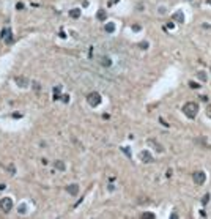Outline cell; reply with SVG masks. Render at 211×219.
Returning a JSON list of instances; mask_svg holds the SVG:
<instances>
[{"instance_id": "1", "label": "cell", "mask_w": 211, "mask_h": 219, "mask_svg": "<svg viewBox=\"0 0 211 219\" xmlns=\"http://www.w3.org/2000/svg\"><path fill=\"white\" fill-rule=\"evenodd\" d=\"M183 112H184V115L189 117V118H195L197 114H198V106H197V103H192V101L186 103L184 106H183Z\"/></svg>"}, {"instance_id": "2", "label": "cell", "mask_w": 211, "mask_h": 219, "mask_svg": "<svg viewBox=\"0 0 211 219\" xmlns=\"http://www.w3.org/2000/svg\"><path fill=\"white\" fill-rule=\"evenodd\" d=\"M87 103H88L91 107L99 106V104H101V95H99L98 92H91V93H88V95H87Z\"/></svg>"}, {"instance_id": "3", "label": "cell", "mask_w": 211, "mask_h": 219, "mask_svg": "<svg viewBox=\"0 0 211 219\" xmlns=\"http://www.w3.org/2000/svg\"><path fill=\"white\" fill-rule=\"evenodd\" d=\"M192 180H194V183H195V185H198V186L205 185V181H206V175H205V172H203V170H197V172H194V175H192Z\"/></svg>"}, {"instance_id": "4", "label": "cell", "mask_w": 211, "mask_h": 219, "mask_svg": "<svg viewBox=\"0 0 211 219\" xmlns=\"http://www.w3.org/2000/svg\"><path fill=\"white\" fill-rule=\"evenodd\" d=\"M0 208H2V211L10 213L13 210V200L10 197H3L2 200H0Z\"/></svg>"}, {"instance_id": "5", "label": "cell", "mask_w": 211, "mask_h": 219, "mask_svg": "<svg viewBox=\"0 0 211 219\" xmlns=\"http://www.w3.org/2000/svg\"><path fill=\"white\" fill-rule=\"evenodd\" d=\"M2 40L6 44H11L13 43V32H11V29H3L2 30Z\"/></svg>"}, {"instance_id": "6", "label": "cell", "mask_w": 211, "mask_h": 219, "mask_svg": "<svg viewBox=\"0 0 211 219\" xmlns=\"http://www.w3.org/2000/svg\"><path fill=\"white\" fill-rule=\"evenodd\" d=\"M14 82H16V84L19 85V87H22V88L29 87V84H30V80L27 79L25 76H16V77H14Z\"/></svg>"}, {"instance_id": "7", "label": "cell", "mask_w": 211, "mask_h": 219, "mask_svg": "<svg viewBox=\"0 0 211 219\" xmlns=\"http://www.w3.org/2000/svg\"><path fill=\"white\" fill-rule=\"evenodd\" d=\"M66 191H68V194H71V196H77L79 194V185L77 183H71V185H68Z\"/></svg>"}, {"instance_id": "8", "label": "cell", "mask_w": 211, "mask_h": 219, "mask_svg": "<svg viewBox=\"0 0 211 219\" xmlns=\"http://www.w3.org/2000/svg\"><path fill=\"white\" fill-rule=\"evenodd\" d=\"M148 145H151V147H153L156 151H159V153H162V151H164V147H162L159 142H156L154 139H148Z\"/></svg>"}, {"instance_id": "9", "label": "cell", "mask_w": 211, "mask_h": 219, "mask_svg": "<svg viewBox=\"0 0 211 219\" xmlns=\"http://www.w3.org/2000/svg\"><path fill=\"white\" fill-rule=\"evenodd\" d=\"M140 159H142V162H151V161H153V156H151L150 151L143 150V151L140 153Z\"/></svg>"}, {"instance_id": "10", "label": "cell", "mask_w": 211, "mask_h": 219, "mask_svg": "<svg viewBox=\"0 0 211 219\" xmlns=\"http://www.w3.org/2000/svg\"><path fill=\"white\" fill-rule=\"evenodd\" d=\"M172 19L183 24V22H184V13H183L181 10H180V11H177V13H173V14H172Z\"/></svg>"}, {"instance_id": "11", "label": "cell", "mask_w": 211, "mask_h": 219, "mask_svg": "<svg viewBox=\"0 0 211 219\" xmlns=\"http://www.w3.org/2000/svg\"><path fill=\"white\" fill-rule=\"evenodd\" d=\"M99 63L103 65L104 68H110L112 66V60L109 58L107 55H103V57H99Z\"/></svg>"}, {"instance_id": "12", "label": "cell", "mask_w": 211, "mask_h": 219, "mask_svg": "<svg viewBox=\"0 0 211 219\" xmlns=\"http://www.w3.org/2000/svg\"><path fill=\"white\" fill-rule=\"evenodd\" d=\"M96 19H98V21H106V19H107V13H106L104 8L98 10V13H96Z\"/></svg>"}, {"instance_id": "13", "label": "cell", "mask_w": 211, "mask_h": 219, "mask_svg": "<svg viewBox=\"0 0 211 219\" xmlns=\"http://www.w3.org/2000/svg\"><path fill=\"white\" fill-rule=\"evenodd\" d=\"M54 167H55L57 170H60V172H65V170H66V166H65V162H63V161H60V159L54 162Z\"/></svg>"}, {"instance_id": "14", "label": "cell", "mask_w": 211, "mask_h": 219, "mask_svg": "<svg viewBox=\"0 0 211 219\" xmlns=\"http://www.w3.org/2000/svg\"><path fill=\"white\" fill-rule=\"evenodd\" d=\"M69 16L72 17V19L80 17V8H72V10H69Z\"/></svg>"}, {"instance_id": "15", "label": "cell", "mask_w": 211, "mask_h": 219, "mask_svg": "<svg viewBox=\"0 0 211 219\" xmlns=\"http://www.w3.org/2000/svg\"><path fill=\"white\" fill-rule=\"evenodd\" d=\"M60 90H61V87H60V85H57L55 88H54V96H52V99H54V101H58V99L61 98V95H60Z\"/></svg>"}, {"instance_id": "16", "label": "cell", "mask_w": 211, "mask_h": 219, "mask_svg": "<svg viewBox=\"0 0 211 219\" xmlns=\"http://www.w3.org/2000/svg\"><path fill=\"white\" fill-rule=\"evenodd\" d=\"M104 30H106V33H114L115 32V24L114 22H107L104 25Z\"/></svg>"}, {"instance_id": "17", "label": "cell", "mask_w": 211, "mask_h": 219, "mask_svg": "<svg viewBox=\"0 0 211 219\" xmlns=\"http://www.w3.org/2000/svg\"><path fill=\"white\" fill-rule=\"evenodd\" d=\"M197 77H198L202 82H205V80L208 79V76H206V72H205V71H198V72H197Z\"/></svg>"}, {"instance_id": "18", "label": "cell", "mask_w": 211, "mask_h": 219, "mask_svg": "<svg viewBox=\"0 0 211 219\" xmlns=\"http://www.w3.org/2000/svg\"><path fill=\"white\" fill-rule=\"evenodd\" d=\"M209 197H211L209 194H205V196H203V199H202V203H203V205H206V203L209 202Z\"/></svg>"}, {"instance_id": "19", "label": "cell", "mask_w": 211, "mask_h": 219, "mask_svg": "<svg viewBox=\"0 0 211 219\" xmlns=\"http://www.w3.org/2000/svg\"><path fill=\"white\" fill-rule=\"evenodd\" d=\"M17 211H19L21 214H24V213L27 211V206H25L24 203H22V205H19V208H17Z\"/></svg>"}, {"instance_id": "20", "label": "cell", "mask_w": 211, "mask_h": 219, "mask_svg": "<svg viewBox=\"0 0 211 219\" xmlns=\"http://www.w3.org/2000/svg\"><path fill=\"white\" fill-rule=\"evenodd\" d=\"M148 46H150V44L146 43V41H142V43H139V47H140V49H148Z\"/></svg>"}, {"instance_id": "21", "label": "cell", "mask_w": 211, "mask_h": 219, "mask_svg": "<svg viewBox=\"0 0 211 219\" xmlns=\"http://www.w3.org/2000/svg\"><path fill=\"white\" fill-rule=\"evenodd\" d=\"M189 87H191V88H200V84H197V82H194V80H191V82H189Z\"/></svg>"}, {"instance_id": "22", "label": "cell", "mask_w": 211, "mask_h": 219, "mask_svg": "<svg viewBox=\"0 0 211 219\" xmlns=\"http://www.w3.org/2000/svg\"><path fill=\"white\" fill-rule=\"evenodd\" d=\"M142 217H145V219H154V214L153 213H143Z\"/></svg>"}, {"instance_id": "23", "label": "cell", "mask_w": 211, "mask_h": 219, "mask_svg": "<svg viewBox=\"0 0 211 219\" xmlns=\"http://www.w3.org/2000/svg\"><path fill=\"white\" fill-rule=\"evenodd\" d=\"M121 150L125 151V154H126V156H128V158H131V150H129V148H128V147H121Z\"/></svg>"}, {"instance_id": "24", "label": "cell", "mask_w": 211, "mask_h": 219, "mask_svg": "<svg viewBox=\"0 0 211 219\" xmlns=\"http://www.w3.org/2000/svg\"><path fill=\"white\" fill-rule=\"evenodd\" d=\"M6 169H8V172H10L11 175H14V173H16V169H14V166H13V164H10V166H8Z\"/></svg>"}, {"instance_id": "25", "label": "cell", "mask_w": 211, "mask_h": 219, "mask_svg": "<svg viewBox=\"0 0 211 219\" xmlns=\"http://www.w3.org/2000/svg\"><path fill=\"white\" fill-rule=\"evenodd\" d=\"M16 10L22 11V10H24V3H21V2H19V3H16Z\"/></svg>"}, {"instance_id": "26", "label": "cell", "mask_w": 211, "mask_h": 219, "mask_svg": "<svg viewBox=\"0 0 211 219\" xmlns=\"http://www.w3.org/2000/svg\"><path fill=\"white\" fill-rule=\"evenodd\" d=\"M61 99H63L65 103H69V96H68V95H61Z\"/></svg>"}, {"instance_id": "27", "label": "cell", "mask_w": 211, "mask_h": 219, "mask_svg": "<svg viewBox=\"0 0 211 219\" xmlns=\"http://www.w3.org/2000/svg\"><path fill=\"white\" fill-rule=\"evenodd\" d=\"M33 88L38 92V90H40V82H33Z\"/></svg>"}, {"instance_id": "28", "label": "cell", "mask_w": 211, "mask_h": 219, "mask_svg": "<svg viewBox=\"0 0 211 219\" xmlns=\"http://www.w3.org/2000/svg\"><path fill=\"white\" fill-rule=\"evenodd\" d=\"M132 30H134V32H139V30H140V25H139V24L132 25Z\"/></svg>"}, {"instance_id": "29", "label": "cell", "mask_w": 211, "mask_h": 219, "mask_svg": "<svg viewBox=\"0 0 211 219\" xmlns=\"http://www.w3.org/2000/svg\"><path fill=\"white\" fill-rule=\"evenodd\" d=\"M206 115H208V117L211 118V104H209V106L206 107Z\"/></svg>"}, {"instance_id": "30", "label": "cell", "mask_w": 211, "mask_h": 219, "mask_svg": "<svg viewBox=\"0 0 211 219\" xmlns=\"http://www.w3.org/2000/svg\"><path fill=\"white\" fill-rule=\"evenodd\" d=\"M13 118H22V114H17V112H14V114H13Z\"/></svg>"}, {"instance_id": "31", "label": "cell", "mask_w": 211, "mask_h": 219, "mask_svg": "<svg viewBox=\"0 0 211 219\" xmlns=\"http://www.w3.org/2000/svg\"><path fill=\"white\" fill-rule=\"evenodd\" d=\"M167 29H170V30H173V29H175V25H173V22H169V24H167Z\"/></svg>"}, {"instance_id": "32", "label": "cell", "mask_w": 211, "mask_h": 219, "mask_svg": "<svg viewBox=\"0 0 211 219\" xmlns=\"http://www.w3.org/2000/svg\"><path fill=\"white\" fill-rule=\"evenodd\" d=\"M159 121H161V123H162L164 126H169V125H167V121H164V120H162V118H159Z\"/></svg>"}, {"instance_id": "33", "label": "cell", "mask_w": 211, "mask_h": 219, "mask_svg": "<svg viewBox=\"0 0 211 219\" xmlns=\"http://www.w3.org/2000/svg\"><path fill=\"white\" fill-rule=\"evenodd\" d=\"M117 2H118V0H110V2H109V6H110V5H114V3H117Z\"/></svg>"}, {"instance_id": "34", "label": "cell", "mask_w": 211, "mask_h": 219, "mask_svg": "<svg viewBox=\"0 0 211 219\" xmlns=\"http://www.w3.org/2000/svg\"><path fill=\"white\" fill-rule=\"evenodd\" d=\"M206 3H208V5H211V0H206Z\"/></svg>"}]
</instances>
